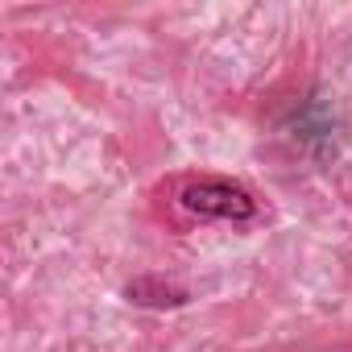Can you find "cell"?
I'll use <instances>...</instances> for the list:
<instances>
[{"mask_svg":"<svg viewBox=\"0 0 352 352\" xmlns=\"http://www.w3.org/2000/svg\"><path fill=\"white\" fill-rule=\"evenodd\" d=\"M179 204L199 220H228V224H249L261 212L253 191L232 183V179H195L183 187Z\"/></svg>","mask_w":352,"mask_h":352,"instance_id":"cell-1","label":"cell"},{"mask_svg":"<svg viewBox=\"0 0 352 352\" xmlns=\"http://www.w3.org/2000/svg\"><path fill=\"white\" fill-rule=\"evenodd\" d=\"M124 298L133 307H149V311H174V307H187L191 302V290L179 286V282H166L157 274H141L124 286Z\"/></svg>","mask_w":352,"mask_h":352,"instance_id":"cell-2","label":"cell"}]
</instances>
